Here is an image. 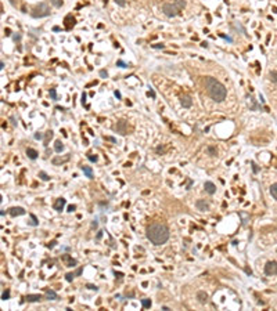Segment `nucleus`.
Segmentation results:
<instances>
[{
	"label": "nucleus",
	"mask_w": 277,
	"mask_h": 311,
	"mask_svg": "<svg viewBox=\"0 0 277 311\" xmlns=\"http://www.w3.org/2000/svg\"><path fill=\"white\" fill-rule=\"evenodd\" d=\"M50 3H51L54 7H57V8L62 7V4H64V1H62V0H50Z\"/></svg>",
	"instance_id": "21"
},
{
	"label": "nucleus",
	"mask_w": 277,
	"mask_h": 311,
	"mask_svg": "<svg viewBox=\"0 0 277 311\" xmlns=\"http://www.w3.org/2000/svg\"><path fill=\"white\" fill-rule=\"evenodd\" d=\"M46 297H47V300H57L58 299L57 293H55L54 290H51V289H46Z\"/></svg>",
	"instance_id": "17"
},
{
	"label": "nucleus",
	"mask_w": 277,
	"mask_h": 311,
	"mask_svg": "<svg viewBox=\"0 0 277 311\" xmlns=\"http://www.w3.org/2000/svg\"><path fill=\"white\" fill-rule=\"evenodd\" d=\"M107 140H110V141H112V143H116V140L114 138V137H105Z\"/></svg>",
	"instance_id": "48"
},
{
	"label": "nucleus",
	"mask_w": 277,
	"mask_h": 311,
	"mask_svg": "<svg viewBox=\"0 0 277 311\" xmlns=\"http://www.w3.org/2000/svg\"><path fill=\"white\" fill-rule=\"evenodd\" d=\"M80 274H82V268H78L76 272H75V275H80Z\"/></svg>",
	"instance_id": "47"
},
{
	"label": "nucleus",
	"mask_w": 277,
	"mask_h": 311,
	"mask_svg": "<svg viewBox=\"0 0 277 311\" xmlns=\"http://www.w3.org/2000/svg\"><path fill=\"white\" fill-rule=\"evenodd\" d=\"M169 235H171L169 234V228L164 223H152L147 228V238L155 246L166 243V241L169 239Z\"/></svg>",
	"instance_id": "1"
},
{
	"label": "nucleus",
	"mask_w": 277,
	"mask_h": 311,
	"mask_svg": "<svg viewBox=\"0 0 277 311\" xmlns=\"http://www.w3.org/2000/svg\"><path fill=\"white\" fill-rule=\"evenodd\" d=\"M49 94H50V97H51V100H54V101H57V100H58V97H57V91H55V89H50Z\"/></svg>",
	"instance_id": "24"
},
{
	"label": "nucleus",
	"mask_w": 277,
	"mask_h": 311,
	"mask_svg": "<svg viewBox=\"0 0 277 311\" xmlns=\"http://www.w3.org/2000/svg\"><path fill=\"white\" fill-rule=\"evenodd\" d=\"M53 31H54V32H58V31H61V28H60V26H54Z\"/></svg>",
	"instance_id": "50"
},
{
	"label": "nucleus",
	"mask_w": 277,
	"mask_h": 311,
	"mask_svg": "<svg viewBox=\"0 0 277 311\" xmlns=\"http://www.w3.org/2000/svg\"><path fill=\"white\" fill-rule=\"evenodd\" d=\"M118 6H121V7H123L125 4H126V0H114Z\"/></svg>",
	"instance_id": "35"
},
{
	"label": "nucleus",
	"mask_w": 277,
	"mask_h": 311,
	"mask_svg": "<svg viewBox=\"0 0 277 311\" xmlns=\"http://www.w3.org/2000/svg\"><path fill=\"white\" fill-rule=\"evenodd\" d=\"M141 304H143L144 308H150V307H151V300H150V299H143V300H141Z\"/></svg>",
	"instance_id": "25"
},
{
	"label": "nucleus",
	"mask_w": 277,
	"mask_h": 311,
	"mask_svg": "<svg viewBox=\"0 0 277 311\" xmlns=\"http://www.w3.org/2000/svg\"><path fill=\"white\" fill-rule=\"evenodd\" d=\"M86 288L90 289V290H94V292H97V290H99V286H96V285H92V283H87V285H86Z\"/></svg>",
	"instance_id": "29"
},
{
	"label": "nucleus",
	"mask_w": 277,
	"mask_h": 311,
	"mask_svg": "<svg viewBox=\"0 0 277 311\" xmlns=\"http://www.w3.org/2000/svg\"><path fill=\"white\" fill-rule=\"evenodd\" d=\"M219 36H220V37H223V39H224V40H227L229 43H233V39H231V37H230V36H227V35H224V33H220V35H219Z\"/></svg>",
	"instance_id": "30"
},
{
	"label": "nucleus",
	"mask_w": 277,
	"mask_h": 311,
	"mask_svg": "<svg viewBox=\"0 0 277 311\" xmlns=\"http://www.w3.org/2000/svg\"><path fill=\"white\" fill-rule=\"evenodd\" d=\"M65 203H66V200L64 199V198H58V199L55 200V203H54V210H57V211L64 210V206H65Z\"/></svg>",
	"instance_id": "10"
},
{
	"label": "nucleus",
	"mask_w": 277,
	"mask_h": 311,
	"mask_svg": "<svg viewBox=\"0 0 277 311\" xmlns=\"http://www.w3.org/2000/svg\"><path fill=\"white\" fill-rule=\"evenodd\" d=\"M46 137H47V138L44 140V145H46V147H47V141H49V138H51V137H53V131H51V130H50V131H47V136H46Z\"/></svg>",
	"instance_id": "32"
},
{
	"label": "nucleus",
	"mask_w": 277,
	"mask_h": 311,
	"mask_svg": "<svg viewBox=\"0 0 277 311\" xmlns=\"http://www.w3.org/2000/svg\"><path fill=\"white\" fill-rule=\"evenodd\" d=\"M25 299H26L28 303H38V301H40L43 297H42V294H28Z\"/></svg>",
	"instance_id": "12"
},
{
	"label": "nucleus",
	"mask_w": 277,
	"mask_h": 311,
	"mask_svg": "<svg viewBox=\"0 0 277 311\" xmlns=\"http://www.w3.org/2000/svg\"><path fill=\"white\" fill-rule=\"evenodd\" d=\"M31 218H32V223H31V225H38V224H39L38 220H36V217L33 216V214H31Z\"/></svg>",
	"instance_id": "36"
},
{
	"label": "nucleus",
	"mask_w": 277,
	"mask_h": 311,
	"mask_svg": "<svg viewBox=\"0 0 277 311\" xmlns=\"http://www.w3.org/2000/svg\"><path fill=\"white\" fill-rule=\"evenodd\" d=\"M116 65H118V67H121V68H127V67H129L126 62H123L122 60H118V61H116Z\"/></svg>",
	"instance_id": "27"
},
{
	"label": "nucleus",
	"mask_w": 277,
	"mask_h": 311,
	"mask_svg": "<svg viewBox=\"0 0 277 311\" xmlns=\"http://www.w3.org/2000/svg\"><path fill=\"white\" fill-rule=\"evenodd\" d=\"M85 102H86V93L82 94V104H85Z\"/></svg>",
	"instance_id": "45"
},
{
	"label": "nucleus",
	"mask_w": 277,
	"mask_h": 311,
	"mask_svg": "<svg viewBox=\"0 0 277 311\" xmlns=\"http://www.w3.org/2000/svg\"><path fill=\"white\" fill-rule=\"evenodd\" d=\"M13 40H14V42H20V40H21V33L17 32L15 35H13Z\"/></svg>",
	"instance_id": "33"
},
{
	"label": "nucleus",
	"mask_w": 277,
	"mask_h": 311,
	"mask_svg": "<svg viewBox=\"0 0 277 311\" xmlns=\"http://www.w3.org/2000/svg\"><path fill=\"white\" fill-rule=\"evenodd\" d=\"M197 297H198V301H199V303H202V304L208 301V294L205 293L204 290H199L198 293H197Z\"/></svg>",
	"instance_id": "15"
},
{
	"label": "nucleus",
	"mask_w": 277,
	"mask_h": 311,
	"mask_svg": "<svg viewBox=\"0 0 277 311\" xmlns=\"http://www.w3.org/2000/svg\"><path fill=\"white\" fill-rule=\"evenodd\" d=\"M39 177L42 178L43 181H49V180H50V176L46 172H39Z\"/></svg>",
	"instance_id": "22"
},
{
	"label": "nucleus",
	"mask_w": 277,
	"mask_h": 311,
	"mask_svg": "<svg viewBox=\"0 0 277 311\" xmlns=\"http://www.w3.org/2000/svg\"><path fill=\"white\" fill-rule=\"evenodd\" d=\"M148 95H151L152 98H155V91H154L152 89H151V87H150V90H148Z\"/></svg>",
	"instance_id": "40"
},
{
	"label": "nucleus",
	"mask_w": 277,
	"mask_h": 311,
	"mask_svg": "<svg viewBox=\"0 0 277 311\" xmlns=\"http://www.w3.org/2000/svg\"><path fill=\"white\" fill-rule=\"evenodd\" d=\"M75 209H76V206H75V205H71L69 207H68V211H73Z\"/></svg>",
	"instance_id": "44"
},
{
	"label": "nucleus",
	"mask_w": 277,
	"mask_h": 311,
	"mask_svg": "<svg viewBox=\"0 0 277 311\" xmlns=\"http://www.w3.org/2000/svg\"><path fill=\"white\" fill-rule=\"evenodd\" d=\"M114 130L118 131L119 134H122V136H125V134L127 133V123L125 122V120H119V122L114 126Z\"/></svg>",
	"instance_id": "6"
},
{
	"label": "nucleus",
	"mask_w": 277,
	"mask_h": 311,
	"mask_svg": "<svg viewBox=\"0 0 277 311\" xmlns=\"http://www.w3.org/2000/svg\"><path fill=\"white\" fill-rule=\"evenodd\" d=\"M100 76H101V78H108V73H107V71H104V69H101V71H100Z\"/></svg>",
	"instance_id": "37"
},
{
	"label": "nucleus",
	"mask_w": 277,
	"mask_h": 311,
	"mask_svg": "<svg viewBox=\"0 0 277 311\" xmlns=\"http://www.w3.org/2000/svg\"><path fill=\"white\" fill-rule=\"evenodd\" d=\"M206 151L209 152L211 156H216V148H215V147H208V148H206Z\"/></svg>",
	"instance_id": "26"
},
{
	"label": "nucleus",
	"mask_w": 277,
	"mask_h": 311,
	"mask_svg": "<svg viewBox=\"0 0 277 311\" xmlns=\"http://www.w3.org/2000/svg\"><path fill=\"white\" fill-rule=\"evenodd\" d=\"M35 140H43V133H36L35 134Z\"/></svg>",
	"instance_id": "38"
},
{
	"label": "nucleus",
	"mask_w": 277,
	"mask_h": 311,
	"mask_svg": "<svg viewBox=\"0 0 277 311\" xmlns=\"http://www.w3.org/2000/svg\"><path fill=\"white\" fill-rule=\"evenodd\" d=\"M87 159L90 162H97V159H99V158H97V155H92V154H89L87 155Z\"/></svg>",
	"instance_id": "31"
},
{
	"label": "nucleus",
	"mask_w": 277,
	"mask_h": 311,
	"mask_svg": "<svg viewBox=\"0 0 277 311\" xmlns=\"http://www.w3.org/2000/svg\"><path fill=\"white\" fill-rule=\"evenodd\" d=\"M269 76H270V80H271V82L277 83V71H270Z\"/></svg>",
	"instance_id": "23"
},
{
	"label": "nucleus",
	"mask_w": 277,
	"mask_h": 311,
	"mask_svg": "<svg viewBox=\"0 0 277 311\" xmlns=\"http://www.w3.org/2000/svg\"><path fill=\"white\" fill-rule=\"evenodd\" d=\"M80 169H82L83 174L87 178H93V169L90 166H80Z\"/></svg>",
	"instance_id": "13"
},
{
	"label": "nucleus",
	"mask_w": 277,
	"mask_h": 311,
	"mask_svg": "<svg viewBox=\"0 0 277 311\" xmlns=\"http://www.w3.org/2000/svg\"><path fill=\"white\" fill-rule=\"evenodd\" d=\"M26 155H28L29 159L35 161V159L39 156V154H38V151H36V149H33V148H28V149H26Z\"/></svg>",
	"instance_id": "16"
},
{
	"label": "nucleus",
	"mask_w": 277,
	"mask_h": 311,
	"mask_svg": "<svg viewBox=\"0 0 277 311\" xmlns=\"http://www.w3.org/2000/svg\"><path fill=\"white\" fill-rule=\"evenodd\" d=\"M26 211H25V209H22V207H10L8 209V214H10L11 217H17V216H24Z\"/></svg>",
	"instance_id": "7"
},
{
	"label": "nucleus",
	"mask_w": 277,
	"mask_h": 311,
	"mask_svg": "<svg viewBox=\"0 0 277 311\" xmlns=\"http://www.w3.org/2000/svg\"><path fill=\"white\" fill-rule=\"evenodd\" d=\"M266 275H276L277 274V261H267L265 266Z\"/></svg>",
	"instance_id": "5"
},
{
	"label": "nucleus",
	"mask_w": 277,
	"mask_h": 311,
	"mask_svg": "<svg viewBox=\"0 0 277 311\" xmlns=\"http://www.w3.org/2000/svg\"><path fill=\"white\" fill-rule=\"evenodd\" d=\"M10 297V290H6V292H3V294H1V299L3 300H7Z\"/></svg>",
	"instance_id": "34"
},
{
	"label": "nucleus",
	"mask_w": 277,
	"mask_h": 311,
	"mask_svg": "<svg viewBox=\"0 0 277 311\" xmlns=\"http://www.w3.org/2000/svg\"><path fill=\"white\" fill-rule=\"evenodd\" d=\"M251 165H252V170H254V173H258V172H259V169H258V167H256V165H255L254 162H252V163H251Z\"/></svg>",
	"instance_id": "41"
},
{
	"label": "nucleus",
	"mask_w": 277,
	"mask_h": 311,
	"mask_svg": "<svg viewBox=\"0 0 277 311\" xmlns=\"http://www.w3.org/2000/svg\"><path fill=\"white\" fill-rule=\"evenodd\" d=\"M204 84H205V89L208 91L209 97L213 101L222 102L223 100H226L227 90L219 80H216V79L212 78V76H206V78L204 79Z\"/></svg>",
	"instance_id": "2"
},
{
	"label": "nucleus",
	"mask_w": 277,
	"mask_h": 311,
	"mask_svg": "<svg viewBox=\"0 0 277 311\" xmlns=\"http://www.w3.org/2000/svg\"><path fill=\"white\" fill-rule=\"evenodd\" d=\"M4 33L7 35V36H10V35H11V31H10L8 28H7V29H4Z\"/></svg>",
	"instance_id": "46"
},
{
	"label": "nucleus",
	"mask_w": 277,
	"mask_h": 311,
	"mask_svg": "<svg viewBox=\"0 0 277 311\" xmlns=\"http://www.w3.org/2000/svg\"><path fill=\"white\" fill-rule=\"evenodd\" d=\"M201 46H202V47H205V49H206V47H208V43H206V42H204V43H201Z\"/></svg>",
	"instance_id": "52"
},
{
	"label": "nucleus",
	"mask_w": 277,
	"mask_h": 311,
	"mask_svg": "<svg viewBox=\"0 0 277 311\" xmlns=\"http://www.w3.org/2000/svg\"><path fill=\"white\" fill-rule=\"evenodd\" d=\"M101 235H103V234H101V231H100V232L97 234V239H100V238H101Z\"/></svg>",
	"instance_id": "53"
},
{
	"label": "nucleus",
	"mask_w": 277,
	"mask_h": 311,
	"mask_svg": "<svg viewBox=\"0 0 277 311\" xmlns=\"http://www.w3.org/2000/svg\"><path fill=\"white\" fill-rule=\"evenodd\" d=\"M184 6H186L184 0H175L173 3H165L162 6V11H164V14L166 17L172 18V17H176Z\"/></svg>",
	"instance_id": "3"
},
{
	"label": "nucleus",
	"mask_w": 277,
	"mask_h": 311,
	"mask_svg": "<svg viewBox=\"0 0 277 311\" xmlns=\"http://www.w3.org/2000/svg\"><path fill=\"white\" fill-rule=\"evenodd\" d=\"M64 260L66 261V267H73V266H76V260H73V259H71L68 255H65L64 257H62Z\"/></svg>",
	"instance_id": "18"
},
{
	"label": "nucleus",
	"mask_w": 277,
	"mask_h": 311,
	"mask_svg": "<svg viewBox=\"0 0 277 311\" xmlns=\"http://www.w3.org/2000/svg\"><path fill=\"white\" fill-rule=\"evenodd\" d=\"M180 102H182L183 108H190V106L193 105V101H191V98L188 95H182L180 97Z\"/></svg>",
	"instance_id": "11"
},
{
	"label": "nucleus",
	"mask_w": 277,
	"mask_h": 311,
	"mask_svg": "<svg viewBox=\"0 0 277 311\" xmlns=\"http://www.w3.org/2000/svg\"><path fill=\"white\" fill-rule=\"evenodd\" d=\"M73 277H75V274H73V272H68V274L65 275V279L68 281V282H71L72 279H73Z\"/></svg>",
	"instance_id": "28"
},
{
	"label": "nucleus",
	"mask_w": 277,
	"mask_h": 311,
	"mask_svg": "<svg viewBox=\"0 0 277 311\" xmlns=\"http://www.w3.org/2000/svg\"><path fill=\"white\" fill-rule=\"evenodd\" d=\"M69 161V155H65L64 158H53V165H62V163H65V162Z\"/></svg>",
	"instance_id": "14"
},
{
	"label": "nucleus",
	"mask_w": 277,
	"mask_h": 311,
	"mask_svg": "<svg viewBox=\"0 0 277 311\" xmlns=\"http://www.w3.org/2000/svg\"><path fill=\"white\" fill-rule=\"evenodd\" d=\"M114 94H115V97H116V98H118V100L121 98V93H119L118 90H115V91H114Z\"/></svg>",
	"instance_id": "43"
},
{
	"label": "nucleus",
	"mask_w": 277,
	"mask_h": 311,
	"mask_svg": "<svg viewBox=\"0 0 277 311\" xmlns=\"http://www.w3.org/2000/svg\"><path fill=\"white\" fill-rule=\"evenodd\" d=\"M195 207L201 211H206V210H209V203L204 199H198L195 202Z\"/></svg>",
	"instance_id": "8"
},
{
	"label": "nucleus",
	"mask_w": 277,
	"mask_h": 311,
	"mask_svg": "<svg viewBox=\"0 0 277 311\" xmlns=\"http://www.w3.org/2000/svg\"><path fill=\"white\" fill-rule=\"evenodd\" d=\"M31 15L33 18H43V17H49L50 15V8L47 6V3H39L38 6L33 7Z\"/></svg>",
	"instance_id": "4"
},
{
	"label": "nucleus",
	"mask_w": 277,
	"mask_h": 311,
	"mask_svg": "<svg viewBox=\"0 0 277 311\" xmlns=\"http://www.w3.org/2000/svg\"><path fill=\"white\" fill-rule=\"evenodd\" d=\"M259 100H260V102H262V104H263V102H265V100H263V95H262V94L259 95Z\"/></svg>",
	"instance_id": "51"
},
{
	"label": "nucleus",
	"mask_w": 277,
	"mask_h": 311,
	"mask_svg": "<svg viewBox=\"0 0 277 311\" xmlns=\"http://www.w3.org/2000/svg\"><path fill=\"white\" fill-rule=\"evenodd\" d=\"M54 151H55V152H58V154L64 151V145H62V143H61L60 140H57V141H55V144H54Z\"/></svg>",
	"instance_id": "19"
},
{
	"label": "nucleus",
	"mask_w": 277,
	"mask_h": 311,
	"mask_svg": "<svg viewBox=\"0 0 277 311\" xmlns=\"http://www.w3.org/2000/svg\"><path fill=\"white\" fill-rule=\"evenodd\" d=\"M204 189H205V192L206 194H209V195H213L216 192V185L212 181H205V184H204Z\"/></svg>",
	"instance_id": "9"
},
{
	"label": "nucleus",
	"mask_w": 277,
	"mask_h": 311,
	"mask_svg": "<svg viewBox=\"0 0 277 311\" xmlns=\"http://www.w3.org/2000/svg\"><path fill=\"white\" fill-rule=\"evenodd\" d=\"M270 194H271V196L277 200V183H274V184H271V185H270Z\"/></svg>",
	"instance_id": "20"
},
{
	"label": "nucleus",
	"mask_w": 277,
	"mask_h": 311,
	"mask_svg": "<svg viewBox=\"0 0 277 311\" xmlns=\"http://www.w3.org/2000/svg\"><path fill=\"white\" fill-rule=\"evenodd\" d=\"M97 227H99V223H97V220H94L92 223V228H97Z\"/></svg>",
	"instance_id": "42"
},
{
	"label": "nucleus",
	"mask_w": 277,
	"mask_h": 311,
	"mask_svg": "<svg viewBox=\"0 0 277 311\" xmlns=\"http://www.w3.org/2000/svg\"><path fill=\"white\" fill-rule=\"evenodd\" d=\"M55 243H57V242H55V241H53V242H50V243H49V248H53V246H54Z\"/></svg>",
	"instance_id": "49"
},
{
	"label": "nucleus",
	"mask_w": 277,
	"mask_h": 311,
	"mask_svg": "<svg viewBox=\"0 0 277 311\" xmlns=\"http://www.w3.org/2000/svg\"><path fill=\"white\" fill-rule=\"evenodd\" d=\"M152 49H165V44H152Z\"/></svg>",
	"instance_id": "39"
}]
</instances>
